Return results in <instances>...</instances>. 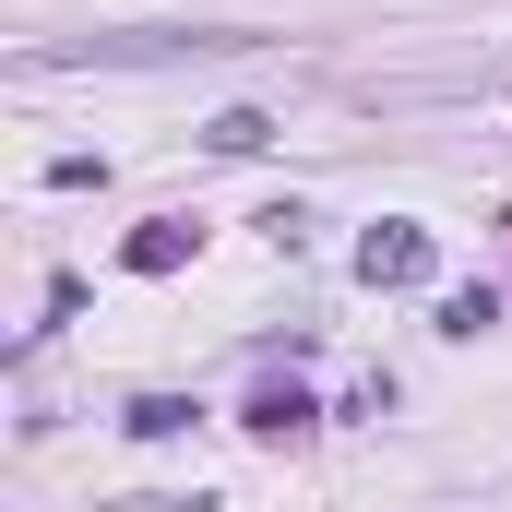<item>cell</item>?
<instances>
[{"label":"cell","mask_w":512,"mask_h":512,"mask_svg":"<svg viewBox=\"0 0 512 512\" xmlns=\"http://www.w3.org/2000/svg\"><path fill=\"white\" fill-rule=\"evenodd\" d=\"M251 48L239 24H191V36H84V48H36V72H72V60H227Z\"/></svg>","instance_id":"1"},{"label":"cell","mask_w":512,"mask_h":512,"mask_svg":"<svg viewBox=\"0 0 512 512\" xmlns=\"http://www.w3.org/2000/svg\"><path fill=\"white\" fill-rule=\"evenodd\" d=\"M358 274H370V286H417V274H429V239H417V227H382V239L358 251Z\"/></svg>","instance_id":"2"}]
</instances>
